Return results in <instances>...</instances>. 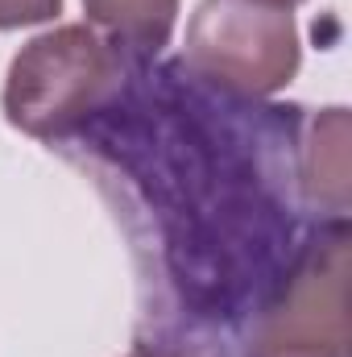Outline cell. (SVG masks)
<instances>
[{
	"instance_id": "obj_8",
	"label": "cell",
	"mask_w": 352,
	"mask_h": 357,
	"mask_svg": "<svg viewBox=\"0 0 352 357\" xmlns=\"http://www.w3.org/2000/svg\"><path fill=\"white\" fill-rule=\"evenodd\" d=\"M257 4H273V8H294V4H303V0H257Z\"/></svg>"
},
{
	"instance_id": "obj_4",
	"label": "cell",
	"mask_w": 352,
	"mask_h": 357,
	"mask_svg": "<svg viewBox=\"0 0 352 357\" xmlns=\"http://www.w3.org/2000/svg\"><path fill=\"white\" fill-rule=\"evenodd\" d=\"M298 187L311 208L349 220V108L332 104L307 121L298 142Z\"/></svg>"
},
{
	"instance_id": "obj_2",
	"label": "cell",
	"mask_w": 352,
	"mask_h": 357,
	"mask_svg": "<svg viewBox=\"0 0 352 357\" xmlns=\"http://www.w3.org/2000/svg\"><path fill=\"white\" fill-rule=\"evenodd\" d=\"M349 266V220H332L265 291L245 337V357H352Z\"/></svg>"
},
{
	"instance_id": "obj_3",
	"label": "cell",
	"mask_w": 352,
	"mask_h": 357,
	"mask_svg": "<svg viewBox=\"0 0 352 357\" xmlns=\"http://www.w3.org/2000/svg\"><path fill=\"white\" fill-rule=\"evenodd\" d=\"M182 63L195 79L228 96H278L303 67L294 13L257 0H199L186 21Z\"/></svg>"
},
{
	"instance_id": "obj_1",
	"label": "cell",
	"mask_w": 352,
	"mask_h": 357,
	"mask_svg": "<svg viewBox=\"0 0 352 357\" xmlns=\"http://www.w3.org/2000/svg\"><path fill=\"white\" fill-rule=\"evenodd\" d=\"M120 88V54L91 25H54L25 42L4 75V121L33 142H67Z\"/></svg>"
},
{
	"instance_id": "obj_6",
	"label": "cell",
	"mask_w": 352,
	"mask_h": 357,
	"mask_svg": "<svg viewBox=\"0 0 352 357\" xmlns=\"http://www.w3.org/2000/svg\"><path fill=\"white\" fill-rule=\"evenodd\" d=\"M63 13V0H0V29L46 25Z\"/></svg>"
},
{
	"instance_id": "obj_5",
	"label": "cell",
	"mask_w": 352,
	"mask_h": 357,
	"mask_svg": "<svg viewBox=\"0 0 352 357\" xmlns=\"http://www.w3.org/2000/svg\"><path fill=\"white\" fill-rule=\"evenodd\" d=\"M88 25L120 54L150 63L158 59L178 25V0H83Z\"/></svg>"
},
{
	"instance_id": "obj_7",
	"label": "cell",
	"mask_w": 352,
	"mask_h": 357,
	"mask_svg": "<svg viewBox=\"0 0 352 357\" xmlns=\"http://www.w3.org/2000/svg\"><path fill=\"white\" fill-rule=\"evenodd\" d=\"M129 357H182V354H175V349H133Z\"/></svg>"
}]
</instances>
